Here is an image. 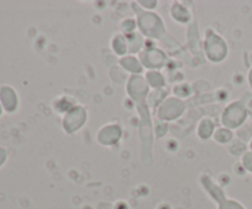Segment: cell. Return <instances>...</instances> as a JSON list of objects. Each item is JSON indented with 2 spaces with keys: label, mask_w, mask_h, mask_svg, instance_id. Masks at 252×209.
I'll return each instance as SVG.
<instances>
[{
  "label": "cell",
  "mask_w": 252,
  "mask_h": 209,
  "mask_svg": "<svg viewBox=\"0 0 252 209\" xmlns=\"http://www.w3.org/2000/svg\"><path fill=\"white\" fill-rule=\"evenodd\" d=\"M133 9L137 12L138 32L148 39H161L166 34L165 24L157 12L143 10L138 2H132Z\"/></svg>",
  "instance_id": "cell-1"
},
{
  "label": "cell",
  "mask_w": 252,
  "mask_h": 209,
  "mask_svg": "<svg viewBox=\"0 0 252 209\" xmlns=\"http://www.w3.org/2000/svg\"><path fill=\"white\" fill-rule=\"evenodd\" d=\"M249 58H250V61L252 63V52L250 53V56H249Z\"/></svg>",
  "instance_id": "cell-33"
},
{
  "label": "cell",
  "mask_w": 252,
  "mask_h": 209,
  "mask_svg": "<svg viewBox=\"0 0 252 209\" xmlns=\"http://www.w3.org/2000/svg\"><path fill=\"white\" fill-rule=\"evenodd\" d=\"M172 91H174L175 97H179L181 98V100H184V98L189 97V96L192 95V92H193V88L187 83H180L174 86Z\"/></svg>",
  "instance_id": "cell-22"
},
{
  "label": "cell",
  "mask_w": 252,
  "mask_h": 209,
  "mask_svg": "<svg viewBox=\"0 0 252 209\" xmlns=\"http://www.w3.org/2000/svg\"><path fill=\"white\" fill-rule=\"evenodd\" d=\"M88 120V111L84 106L76 105L63 117V129L66 134H74L85 125Z\"/></svg>",
  "instance_id": "cell-7"
},
{
  "label": "cell",
  "mask_w": 252,
  "mask_h": 209,
  "mask_svg": "<svg viewBox=\"0 0 252 209\" xmlns=\"http://www.w3.org/2000/svg\"><path fill=\"white\" fill-rule=\"evenodd\" d=\"M126 38L128 42V56H132V54L138 53L143 51L144 48V42L145 38L143 37V34L140 32H133V33L125 34Z\"/></svg>",
  "instance_id": "cell-15"
},
{
  "label": "cell",
  "mask_w": 252,
  "mask_h": 209,
  "mask_svg": "<svg viewBox=\"0 0 252 209\" xmlns=\"http://www.w3.org/2000/svg\"><path fill=\"white\" fill-rule=\"evenodd\" d=\"M111 47L117 56H121V58L128 56V42L123 33H117L113 36L112 41H111Z\"/></svg>",
  "instance_id": "cell-18"
},
{
  "label": "cell",
  "mask_w": 252,
  "mask_h": 209,
  "mask_svg": "<svg viewBox=\"0 0 252 209\" xmlns=\"http://www.w3.org/2000/svg\"><path fill=\"white\" fill-rule=\"evenodd\" d=\"M246 108H248L249 118H251V119H252V96L250 98H249L248 101H246Z\"/></svg>",
  "instance_id": "cell-29"
},
{
  "label": "cell",
  "mask_w": 252,
  "mask_h": 209,
  "mask_svg": "<svg viewBox=\"0 0 252 209\" xmlns=\"http://www.w3.org/2000/svg\"><path fill=\"white\" fill-rule=\"evenodd\" d=\"M218 209H246L239 201L233 198H224L220 203H218Z\"/></svg>",
  "instance_id": "cell-25"
},
{
  "label": "cell",
  "mask_w": 252,
  "mask_h": 209,
  "mask_svg": "<svg viewBox=\"0 0 252 209\" xmlns=\"http://www.w3.org/2000/svg\"><path fill=\"white\" fill-rule=\"evenodd\" d=\"M248 81H249V86H250V89H251V91H252V66L250 68V70H249Z\"/></svg>",
  "instance_id": "cell-31"
},
{
  "label": "cell",
  "mask_w": 252,
  "mask_h": 209,
  "mask_svg": "<svg viewBox=\"0 0 252 209\" xmlns=\"http://www.w3.org/2000/svg\"><path fill=\"white\" fill-rule=\"evenodd\" d=\"M5 159H6V150L2 149V148H0V166L4 164Z\"/></svg>",
  "instance_id": "cell-30"
},
{
  "label": "cell",
  "mask_w": 252,
  "mask_h": 209,
  "mask_svg": "<svg viewBox=\"0 0 252 209\" xmlns=\"http://www.w3.org/2000/svg\"><path fill=\"white\" fill-rule=\"evenodd\" d=\"M248 108H246V102L244 100L231 101L221 112V124L228 129H239L245 124L248 120Z\"/></svg>",
  "instance_id": "cell-2"
},
{
  "label": "cell",
  "mask_w": 252,
  "mask_h": 209,
  "mask_svg": "<svg viewBox=\"0 0 252 209\" xmlns=\"http://www.w3.org/2000/svg\"><path fill=\"white\" fill-rule=\"evenodd\" d=\"M0 115H1V106H0Z\"/></svg>",
  "instance_id": "cell-34"
},
{
  "label": "cell",
  "mask_w": 252,
  "mask_h": 209,
  "mask_svg": "<svg viewBox=\"0 0 252 209\" xmlns=\"http://www.w3.org/2000/svg\"><path fill=\"white\" fill-rule=\"evenodd\" d=\"M185 111H186V102L181 98L171 96V97H167L155 112H157L158 119L171 122L181 117Z\"/></svg>",
  "instance_id": "cell-5"
},
{
  "label": "cell",
  "mask_w": 252,
  "mask_h": 209,
  "mask_svg": "<svg viewBox=\"0 0 252 209\" xmlns=\"http://www.w3.org/2000/svg\"><path fill=\"white\" fill-rule=\"evenodd\" d=\"M169 132V123L164 122V120L157 119L154 122V134L158 139H161Z\"/></svg>",
  "instance_id": "cell-24"
},
{
  "label": "cell",
  "mask_w": 252,
  "mask_h": 209,
  "mask_svg": "<svg viewBox=\"0 0 252 209\" xmlns=\"http://www.w3.org/2000/svg\"><path fill=\"white\" fill-rule=\"evenodd\" d=\"M203 48L206 57L212 63H221L229 53V47L225 39L212 29L207 31Z\"/></svg>",
  "instance_id": "cell-3"
},
{
  "label": "cell",
  "mask_w": 252,
  "mask_h": 209,
  "mask_svg": "<svg viewBox=\"0 0 252 209\" xmlns=\"http://www.w3.org/2000/svg\"><path fill=\"white\" fill-rule=\"evenodd\" d=\"M74 106H76V105H75V101H74L73 98L69 97V96H63V97L58 98V100L54 102L53 107L57 112L65 115V113H68L69 111L74 107Z\"/></svg>",
  "instance_id": "cell-21"
},
{
  "label": "cell",
  "mask_w": 252,
  "mask_h": 209,
  "mask_svg": "<svg viewBox=\"0 0 252 209\" xmlns=\"http://www.w3.org/2000/svg\"><path fill=\"white\" fill-rule=\"evenodd\" d=\"M122 128L117 123H110L100 128L97 132V142L102 147H113L117 144L122 138Z\"/></svg>",
  "instance_id": "cell-9"
},
{
  "label": "cell",
  "mask_w": 252,
  "mask_h": 209,
  "mask_svg": "<svg viewBox=\"0 0 252 209\" xmlns=\"http://www.w3.org/2000/svg\"><path fill=\"white\" fill-rule=\"evenodd\" d=\"M199 182H201V186L203 187L206 193L208 194L216 203H220L224 198H226L223 187H221L218 182L214 181V179L212 176L203 174L201 176V179H199Z\"/></svg>",
  "instance_id": "cell-10"
},
{
  "label": "cell",
  "mask_w": 252,
  "mask_h": 209,
  "mask_svg": "<svg viewBox=\"0 0 252 209\" xmlns=\"http://www.w3.org/2000/svg\"><path fill=\"white\" fill-rule=\"evenodd\" d=\"M241 164L245 167L246 171L252 174V150L249 149L248 151L241 156Z\"/></svg>",
  "instance_id": "cell-26"
},
{
  "label": "cell",
  "mask_w": 252,
  "mask_h": 209,
  "mask_svg": "<svg viewBox=\"0 0 252 209\" xmlns=\"http://www.w3.org/2000/svg\"><path fill=\"white\" fill-rule=\"evenodd\" d=\"M166 90L165 89H157V90L150 91L149 96L147 98V105L150 110L157 111L158 107L166 100Z\"/></svg>",
  "instance_id": "cell-17"
},
{
  "label": "cell",
  "mask_w": 252,
  "mask_h": 209,
  "mask_svg": "<svg viewBox=\"0 0 252 209\" xmlns=\"http://www.w3.org/2000/svg\"><path fill=\"white\" fill-rule=\"evenodd\" d=\"M249 148H250V150H252V138H251L250 143H249Z\"/></svg>",
  "instance_id": "cell-32"
},
{
  "label": "cell",
  "mask_w": 252,
  "mask_h": 209,
  "mask_svg": "<svg viewBox=\"0 0 252 209\" xmlns=\"http://www.w3.org/2000/svg\"><path fill=\"white\" fill-rule=\"evenodd\" d=\"M138 5H142V9L143 10H147V11H152L153 9H155V7L159 5V2L157 1V0H148V1H144V0H139V1H137Z\"/></svg>",
  "instance_id": "cell-27"
},
{
  "label": "cell",
  "mask_w": 252,
  "mask_h": 209,
  "mask_svg": "<svg viewBox=\"0 0 252 209\" xmlns=\"http://www.w3.org/2000/svg\"><path fill=\"white\" fill-rule=\"evenodd\" d=\"M128 96L137 105L147 103V98L150 93V86L143 75H130L126 86Z\"/></svg>",
  "instance_id": "cell-6"
},
{
  "label": "cell",
  "mask_w": 252,
  "mask_h": 209,
  "mask_svg": "<svg viewBox=\"0 0 252 209\" xmlns=\"http://www.w3.org/2000/svg\"><path fill=\"white\" fill-rule=\"evenodd\" d=\"M226 149H228V151L230 152V155H233V156H238V157L243 156V155L249 150L248 143L243 142V140L239 139V138H234V139L226 145Z\"/></svg>",
  "instance_id": "cell-19"
},
{
  "label": "cell",
  "mask_w": 252,
  "mask_h": 209,
  "mask_svg": "<svg viewBox=\"0 0 252 209\" xmlns=\"http://www.w3.org/2000/svg\"><path fill=\"white\" fill-rule=\"evenodd\" d=\"M138 58H139L142 65L147 68L148 70H160V69L165 68L167 61H169L166 53L160 48H157V47L143 49Z\"/></svg>",
  "instance_id": "cell-8"
},
{
  "label": "cell",
  "mask_w": 252,
  "mask_h": 209,
  "mask_svg": "<svg viewBox=\"0 0 252 209\" xmlns=\"http://www.w3.org/2000/svg\"><path fill=\"white\" fill-rule=\"evenodd\" d=\"M144 78L153 90L165 89V85H166V76L160 70H148L145 73Z\"/></svg>",
  "instance_id": "cell-16"
},
{
  "label": "cell",
  "mask_w": 252,
  "mask_h": 209,
  "mask_svg": "<svg viewBox=\"0 0 252 209\" xmlns=\"http://www.w3.org/2000/svg\"><path fill=\"white\" fill-rule=\"evenodd\" d=\"M213 139L216 140L218 144L228 145L229 143L234 139V133H233V130L228 129V128L219 127V128H217L216 132H214Z\"/></svg>",
  "instance_id": "cell-20"
},
{
  "label": "cell",
  "mask_w": 252,
  "mask_h": 209,
  "mask_svg": "<svg viewBox=\"0 0 252 209\" xmlns=\"http://www.w3.org/2000/svg\"><path fill=\"white\" fill-rule=\"evenodd\" d=\"M0 98H1L2 106L7 112H14L17 108V95L14 91V89L9 86H2L0 90Z\"/></svg>",
  "instance_id": "cell-13"
},
{
  "label": "cell",
  "mask_w": 252,
  "mask_h": 209,
  "mask_svg": "<svg viewBox=\"0 0 252 209\" xmlns=\"http://www.w3.org/2000/svg\"><path fill=\"white\" fill-rule=\"evenodd\" d=\"M234 171H235V174L238 175V176H244V175H246V170L245 167L243 166V164H241V161L236 162L235 166H234Z\"/></svg>",
  "instance_id": "cell-28"
},
{
  "label": "cell",
  "mask_w": 252,
  "mask_h": 209,
  "mask_svg": "<svg viewBox=\"0 0 252 209\" xmlns=\"http://www.w3.org/2000/svg\"><path fill=\"white\" fill-rule=\"evenodd\" d=\"M137 110L140 116L139 133L140 140H142V151L143 160L145 161V156L152 155V144H153V123L152 115H150V108L147 103L137 105Z\"/></svg>",
  "instance_id": "cell-4"
},
{
  "label": "cell",
  "mask_w": 252,
  "mask_h": 209,
  "mask_svg": "<svg viewBox=\"0 0 252 209\" xmlns=\"http://www.w3.org/2000/svg\"><path fill=\"white\" fill-rule=\"evenodd\" d=\"M121 31H122L123 34H129L133 33V32L137 31V20L133 19V17H127V19L123 20L120 25Z\"/></svg>",
  "instance_id": "cell-23"
},
{
  "label": "cell",
  "mask_w": 252,
  "mask_h": 209,
  "mask_svg": "<svg viewBox=\"0 0 252 209\" xmlns=\"http://www.w3.org/2000/svg\"><path fill=\"white\" fill-rule=\"evenodd\" d=\"M170 14L171 17L179 24H189L191 21V12L185 6L182 2L180 1H174L171 5V9H170Z\"/></svg>",
  "instance_id": "cell-14"
},
{
  "label": "cell",
  "mask_w": 252,
  "mask_h": 209,
  "mask_svg": "<svg viewBox=\"0 0 252 209\" xmlns=\"http://www.w3.org/2000/svg\"><path fill=\"white\" fill-rule=\"evenodd\" d=\"M120 65L123 70L132 75H140L144 71V66L140 63L139 58L135 56H126L120 59Z\"/></svg>",
  "instance_id": "cell-11"
},
{
  "label": "cell",
  "mask_w": 252,
  "mask_h": 209,
  "mask_svg": "<svg viewBox=\"0 0 252 209\" xmlns=\"http://www.w3.org/2000/svg\"><path fill=\"white\" fill-rule=\"evenodd\" d=\"M216 129V122L213 120V118L203 117L197 125V135H198L199 139L208 140L213 138Z\"/></svg>",
  "instance_id": "cell-12"
}]
</instances>
